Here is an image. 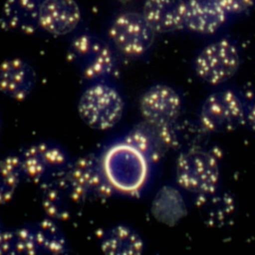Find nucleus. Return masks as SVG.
Listing matches in <instances>:
<instances>
[{
  "label": "nucleus",
  "mask_w": 255,
  "mask_h": 255,
  "mask_svg": "<svg viewBox=\"0 0 255 255\" xmlns=\"http://www.w3.org/2000/svg\"><path fill=\"white\" fill-rule=\"evenodd\" d=\"M125 103L120 92L107 82L92 83L78 102L81 120L90 128L108 130L122 119Z\"/></svg>",
  "instance_id": "4"
},
{
  "label": "nucleus",
  "mask_w": 255,
  "mask_h": 255,
  "mask_svg": "<svg viewBox=\"0 0 255 255\" xmlns=\"http://www.w3.org/2000/svg\"><path fill=\"white\" fill-rule=\"evenodd\" d=\"M117 1H119V2H121V3H128V2H130V1H132V0H117Z\"/></svg>",
  "instance_id": "26"
},
{
  "label": "nucleus",
  "mask_w": 255,
  "mask_h": 255,
  "mask_svg": "<svg viewBox=\"0 0 255 255\" xmlns=\"http://www.w3.org/2000/svg\"><path fill=\"white\" fill-rule=\"evenodd\" d=\"M107 35L112 47L120 54L128 59H138L150 49L155 32L141 13L125 11L113 18Z\"/></svg>",
  "instance_id": "5"
},
{
  "label": "nucleus",
  "mask_w": 255,
  "mask_h": 255,
  "mask_svg": "<svg viewBox=\"0 0 255 255\" xmlns=\"http://www.w3.org/2000/svg\"><path fill=\"white\" fill-rule=\"evenodd\" d=\"M240 65V54L233 42L226 38L206 45L194 61L195 73L203 82L217 86L231 79Z\"/></svg>",
  "instance_id": "9"
},
{
  "label": "nucleus",
  "mask_w": 255,
  "mask_h": 255,
  "mask_svg": "<svg viewBox=\"0 0 255 255\" xmlns=\"http://www.w3.org/2000/svg\"><path fill=\"white\" fill-rule=\"evenodd\" d=\"M185 0H144L141 14L155 33L184 28Z\"/></svg>",
  "instance_id": "15"
},
{
  "label": "nucleus",
  "mask_w": 255,
  "mask_h": 255,
  "mask_svg": "<svg viewBox=\"0 0 255 255\" xmlns=\"http://www.w3.org/2000/svg\"><path fill=\"white\" fill-rule=\"evenodd\" d=\"M173 126H157L143 121L130 128L123 140L138 150L149 163L159 161L174 145Z\"/></svg>",
  "instance_id": "11"
},
{
  "label": "nucleus",
  "mask_w": 255,
  "mask_h": 255,
  "mask_svg": "<svg viewBox=\"0 0 255 255\" xmlns=\"http://www.w3.org/2000/svg\"><path fill=\"white\" fill-rule=\"evenodd\" d=\"M67 59L78 74L91 83L106 82L118 73L114 48L92 33L83 32L71 40Z\"/></svg>",
  "instance_id": "2"
},
{
  "label": "nucleus",
  "mask_w": 255,
  "mask_h": 255,
  "mask_svg": "<svg viewBox=\"0 0 255 255\" xmlns=\"http://www.w3.org/2000/svg\"><path fill=\"white\" fill-rule=\"evenodd\" d=\"M228 15L242 14L248 11L255 0H216Z\"/></svg>",
  "instance_id": "23"
},
{
  "label": "nucleus",
  "mask_w": 255,
  "mask_h": 255,
  "mask_svg": "<svg viewBox=\"0 0 255 255\" xmlns=\"http://www.w3.org/2000/svg\"><path fill=\"white\" fill-rule=\"evenodd\" d=\"M22 178L20 155L9 154L0 158V205L12 200Z\"/></svg>",
  "instance_id": "21"
},
{
  "label": "nucleus",
  "mask_w": 255,
  "mask_h": 255,
  "mask_svg": "<svg viewBox=\"0 0 255 255\" xmlns=\"http://www.w3.org/2000/svg\"><path fill=\"white\" fill-rule=\"evenodd\" d=\"M143 247L139 234L124 224L110 228L101 241V250L108 255H139Z\"/></svg>",
  "instance_id": "19"
},
{
  "label": "nucleus",
  "mask_w": 255,
  "mask_h": 255,
  "mask_svg": "<svg viewBox=\"0 0 255 255\" xmlns=\"http://www.w3.org/2000/svg\"><path fill=\"white\" fill-rule=\"evenodd\" d=\"M0 128H1V118H0Z\"/></svg>",
  "instance_id": "27"
},
{
  "label": "nucleus",
  "mask_w": 255,
  "mask_h": 255,
  "mask_svg": "<svg viewBox=\"0 0 255 255\" xmlns=\"http://www.w3.org/2000/svg\"><path fill=\"white\" fill-rule=\"evenodd\" d=\"M42 0H6L0 23L9 31L32 34L39 28V8Z\"/></svg>",
  "instance_id": "17"
},
{
  "label": "nucleus",
  "mask_w": 255,
  "mask_h": 255,
  "mask_svg": "<svg viewBox=\"0 0 255 255\" xmlns=\"http://www.w3.org/2000/svg\"><path fill=\"white\" fill-rule=\"evenodd\" d=\"M13 254V230L0 222V255Z\"/></svg>",
  "instance_id": "24"
},
{
  "label": "nucleus",
  "mask_w": 255,
  "mask_h": 255,
  "mask_svg": "<svg viewBox=\"0 0 255 255\" xmlns=\"http://www.w3.org/2000/svg\"><path fill=\"white\" fill-rule=\"evenodd\" d=\"M175 179L185 191L199 196L216 192L220 180L217 158L201 147H190L181 152L175 163Z\"/></svg>",
  "instance_id": "3"
},
{
  "label": "nucleus",
  "mask_w": 255,
  "mask_h": 255,
  "mask_svg": "<svg viewBox=\"0 0 255 255\" xmlns=\"http://www.w3.org/2000/svg\"><path fill=\"white\" fill-rule=\"evenodd\" d=\"M13 254H39L31 225H24L13 230Z\"/></svg>",
  "instance_id": "22"
},
{
  "label": "nucleus",
  "mask_w": 255,
  "mask_h": 255,
  "mask_svg": "<svg viewBox=\"0 0 255 255\" xmlns=\"http://www.w3.org/2000/svg\"><path fill=\"white\" fill-rule=\"evenodd\" d=\"M31 226L39 254L60 255L68 252L67 239L57 221L47 217Z\"/></svg>",
  "instance_id": "20"
},
{
  "label": "nucleus",
  "mask_w": 255,
  "mask_h": 255,
  "mask_svg": "<svg viewBox=\"0 0 255 255\" xmlns=\"http://www.w3.org/2000/svg\"><path fill=\"white\" fill-rule=\"evenodd\" d=\"M41 205L47 217L55 221H65L71 218L75 208L81 204L62 176L41 186Z\"/></svg>",
  "instance_id": "16"
},
{
  "label": "nucleus",
  "mask_w": 255,
  "mask_h": 255,
  "mask_svg": "<svg viewBox=\"0 0 255 255\" xmlns=\"http://www.w3.org/2000/svg\"><path fill=\"white\" fill-rule=\"evenodd\" d=\"M246 121L250 126V128L255 131V103L252 105V107L248 111Z\"/></svg>",
  "instance_id": "25"
},
{
  "label": "nucleus",
  "mask_w": 255,
  "mask_h": 255,
  "mask_svg": "<svg viewBox=\"0 0 255 255\" xmlns=\"http://www.w3.org/2000/svg\"><path fill=\"white\" fill-rule=\"evenodd\" d=\"M181 109L179 94L163 84L149 87L139 99V112L143 121L157 126H173Z\"/></svg>",
  "instance_id": "10"
},
{
  "label": "nucleus",
  "mask_w": 255,
  "mask_h": 255,
  "mask_svg": "<svg viewBox=\"0 0 255 255\" xmlns=\"http://www.w3.org/2000/svg\"><path fill=\"white\" fill-rule=\"evenodd\" d=\"M24 178L40 187L64 176L71 164L67 151L52 141H38L20 154Z\"/></svg>",
  "instance_id": "6"
},
{
  "label": "nucleus",
  "mask_w": 255,
  "mask_h": 255,
  "mask_svg": "<svg viewBox=\"0 0 255 255\" xmlns=\"http://www.w3.org/2000/svg\"><path fill=\"white\" fill-rule=\"evenodd\" d=\"M227 17L216 0H185L184 28L191 32L214 34L225 24Z\"/></svg>",
  "instance_id": "14"
},
{
  "label": "nucleus",
  "mask_w": 255,
  "mask_h": 255,
  "mask_svg": "<svg viewBox=\"0 0 255 255\" xmlns=\"http://www.w3.org/2000/svg\"><path fill=\"white\" fill-rule=\"evenodd\" d=\"M64 177L80 204L109 198L115 192L105 175L101 156L96 154H86L71 162Z\"/></svg>",
  "instance_id": "7"
},
{
  "label": "nucleus",
  "mask_w": 255,
  "mask_h": 255,
  "mask_svg": "<svg viewBox=\"0 0 255 255\" xmlns=\"http://www.w3.org/2000/svg\"><path fill=\"white\" fill-rule=\"evenodd\" d=\"M36 82L33 68L21 58H9L0 64V92L15 101L29 97Z\"/></svg>",
  "instance_id": "13"
},
{
  "label": "nucleus",
  "mask_w": 255,
  "mask_h": 255,
  "mask_svg": "<svg viewBox=\"0 0 255 255\" xmlns=\"http://www.w3.org/2000/svg\"><path fill=\"white\" fill-rule=\"evenodd\" d=\"M101 159L105 175L115 192L133 195L145 185L149 162L123 139L109 145Z\"/></svg>",
  "instance_id": "1"
},
{
  "label": "nucleus",
  "mask_w": 255,
  "mask_h": 255,
  "mask_svg": "<svg viewBox=\"0 0 255 255\" xmlns=\"http://www.w3.org/2000/svg\"><path fill=\"white\" fill-rule=\"evenodd\" d=\"M82 18L76 0H42L39 8V28L53 36L73 32Z\"/></svg>",
  "instance_id": "12"
},
{
  "label": "nucleus",
  "mask_w": 255,
  "mask_h": 255,
  "mask_svg": "<svg viewBox=\"0 0 255 255\" xmlns=\"http://www.w3.org/2000/svg\"><path fill=\"white\" fill-rule=\"evenodd\" d=\"M244 105L232 90L223 89L210 94L202 103L198 120L209 132H225L237 128L246 121Z\"/></svg>",
  "instance_id": "8"
},
{
  "label": "nucleus",
  "mask_w": 255,
  "mask_h": 255,
  "mask_svg": "<svg viewBox=\"0 0 255 255\" xmlns=\"http://www.w3.org/2000/svg\"><path fill=\"white\" fill-rule=\"evenodd\" d=\"M150 210L157 221L172 226L185 216L186 204L177 188L171 185H164L154 195Z\"/></svg>",
  "instance_id": "18"
}]
</instances>
